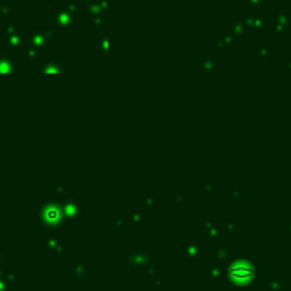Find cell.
<instances>
[{
	"mask_svg": "<svg viewBox=\"0 0 291 291\" xmlns=\"http://www.w3.org/2000/svg\"><path fill=\"white\" fill-rule=\"evenodd\" d=\"M254 274H256V269H254L250 264H242V262H235L232 268L228 269V276L233 278V280H237V281L252 280Z\"/></svg>",
	"mask_w": 291,
	"mask_h": 291,
	"instance_id": "1",
	"label": "cell"
}]
</instances>
